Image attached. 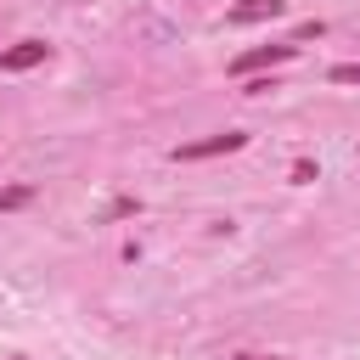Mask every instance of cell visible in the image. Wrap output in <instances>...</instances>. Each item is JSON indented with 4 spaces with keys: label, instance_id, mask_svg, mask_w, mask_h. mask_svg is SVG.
Instances as JSON below:
<instances>
[{
    "label": "cell",
    "instance_id": "7",
    "mask_svg": "<svg viewBox=\"0 0 360 360\" xmlns=\"http://www.w3.org/2000/svg\"><path fill=\"white\" fill-rule=\"evenodd\" d=\"M236 360H270V354H236Z\"/></svg>",
    "mask_w": 360,
    "mask_h": 360
},
{
    "label": "cell",
    "instance_id": "2",
    "mask_svg": "<svg viewBox=\"0 0 360 360\" xmlns=\"http://www.w3.org/2000/svg\"><path fill=\"white\" fill-rule=\"evenodd\" d=\"M248 146V135L242 129H225V135H208V141H186V146H174L169 158L174 163H197V158H219V152H242Z\"/></svg>",
    "mask_w": 360,
    "mask_h": 360
},
{
    "label": "cell",
    "instance_id": "6",
    "mask_svg": "<svg viewBox=\"0 0 360 360\" xmlns=\"http://www.w3.org/2000/svg\"><path fill=\"white\" fill-rule=\"evenodd\" d=\"M28 197H34V191H28V186H11V191H0V208H22V202H28Z\"/></svg>",
    "mask_w": 360,
    "mask_h": 360
},
{
    "label": "cell",
    "instance_id": "3",
    "mask_svg": "<svg viewBox=\"0 0 360 360\" xmlns=\"http://www.w3.org/2000/svg\"><path fill=\"white\" fill-rule=\"evenodd\" d=\"M45 56H51L45 39H17L11 51H0V73H28V68H39Z\"/></svg>",
    "mask_w": 360,
    "mask_h": 360
},
{
    "label": "cell",
    "instance_id": "4",
    "mask_svg": "<svg viewBox=\"0 0 360 360\" xmlns=\"http://www.w3.org/2000/svg\"><path fill=\"white\" fill-rule=\"evenodd\" d=\"M281 11H287V0H236V6L225 11V22L242 28V22H270V17H281Z\"/></svg>",
    "mask_w": 360,
    "mask_h": 360
},
{
    "label": "cell",
    "instance_id": "5",
    "mask_svg": "<svg viewBox=\"0 0 360 360\" xmlns=\"http://www.w3.org/2000/svg\"><path fill=\"white\" fill-rule=\"evenodd\" d=\"M332 84H360V62H338L332 68Z\"/></svg>",
    "mask_w": 360,
    "mask_h": 360
},
{
    "label": "cell",
    "instance_id": "1",
    "mask_svg": "<svg viewBox=\"0 0 360 360\" xmlns=\"http://www.w3.org/2000/svg\"><path fill=\"white\" fill-rule=\"evenodd\" d=\"M298 56V39H281V45H253L242 56H231V79H248L259 68H276V62H292Z\"/></svg>",
    "mask_w": 360,
    "mask_h": 360
}]
</instances>
